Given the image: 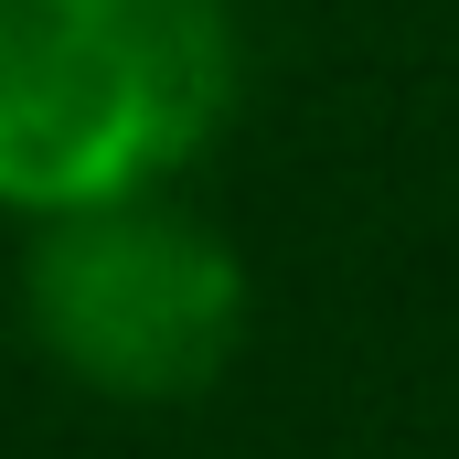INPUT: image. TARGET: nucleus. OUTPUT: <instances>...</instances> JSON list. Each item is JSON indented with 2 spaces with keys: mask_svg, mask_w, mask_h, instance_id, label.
Here are the masks:
<instances>
[{
  "mask_svg": "<svg viewBox=\"0 0 459 459\" xmlns=\"http://www.w3.org/2000/svg\"><path fill=\"white\" fill-rule=\"evenodd\" d=\"M11 299L32 352L97 406H193L256 332V278L235 235L182 214L171 193L32 225Z\"/></svg>",
  "mask_w": 459,
  "mask_h": 459,
  "instance_id": "2",
  "label": "nucleus"
},
{
  "mask_svg": "<svg viewBox=\"0 0 459 459\" xmlns=\"http://www.w3.org/2000/svg\"><path fill=\"white\" fill-rule=\"evenodd\" d=\"M246 97L235 0H0V214L171 193Z\"/></svg>",
  "mask_w": 459,
  "mask_h": 459,
  "instance_id": "1",
  "label": "nucleus"
}]
</instances>
